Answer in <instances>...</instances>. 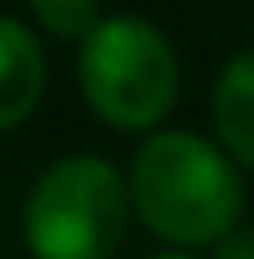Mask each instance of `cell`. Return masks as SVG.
I'll return each mask as SVG.
<instances>
[{"label":"cell","mask_w":254,"mask_h":259,"mask_svg":"<svg viewBox=\"0 0 254 259\" xmlns=\"http://www.w3.org/2000/svg\"><path fill=\"white\" fill-rule=\"evenodd\" d=\"M130 202L144 231L173 250L221 245L245 221L240 163L197 130H154L130 163Z\"/></svg>","instance_id":"obj_1"},{"label":"cell","mask_w":254,"mask_h":259,"mask_svg":"<svg viewBox=\"0 0 254 259\" xmlns=\"http://www.w3.org/2000/svg\"><path fill=\"white\" fill-rule=\"evenodd\" d=\"M130 178L101 154H63L24 197V245L34 259H115L130 231Z\"/></svg>","instance_id":"obj_2"},{"label":"cell","mask_w":254,"mask_h":259,"mask_svg":"<svg viewBox=\"0 0 254 259\" xmlns=\"http://www.w3.org/2000/svg\"><path fill=\"white\" fill-rule=\"evenodd\" d=\"M178 48L154 19L111 15L82 38L77 82L96 120L125 135H149L178 106Z\"/></svg>","instance_id":"obj_3"},{"label":"cell","mask_w":254,"mask_h":259,"mask_svg":"<svg viewBox=\"0 0 254 259\" xmlns=\"http://www.w3.org/2000/svg\"><path fill=\"white\" fill-rule=\"evenodd\" d=\"M48 92V58L38 48L34 29L15 15H0V135L19 130L38 111Z\"/></svg>","instance_id":"obj_4"},{"label":"cell","mask_w":254,"mask_h":259,"mask_svg":"<svg viewBox=\"0 0 254 259\" xmlns=\"http://www.w3.org/2000/svg\"><path fill=\"white\" fill-rule=\"evenodd\" d=\"M216 139L245 173H254V48H240L211 87Z\"/></svg>","instance_id":"obj_5"},{"label":"cell","mask_w":254,"mask_h":259,"mask_svg":"<svg viewBox=\"0 0 254 259\" xmlns=\"http://www.w3.org/2000/svg\"><path fill=\"white\" fill-rule=\"evenodd\" d=\"M29 15L63 44H82L101 24V0H29Z\"/></svg>","instance_id":"obj_6"},{"label":"cell","mask_w":254,"mask_h":259,"mask_svg":"<svg viewBox=\"0 0 254 259\" xmlns=\"http://www.w3.org/2000/svg\"><path fill=\"white\" fill-rule=\"evenodd\" d=\"M216 259H254V231H235L216 245Z\"/></svg>","instance_id":"obj_7"},{"label":"cell","mask_w":254,"mask_h":259,"mask_svg":"<svg viewBox=\"0 0 254 259\" xmlns=\"http://www.w3.org/2000/svg\"><path fill=\"white\" fill-rule=\"evenodd\" d=\"M154 259H192V254H154Z\"/></svg>","instance_id":"obj_8"}]
</instances>
